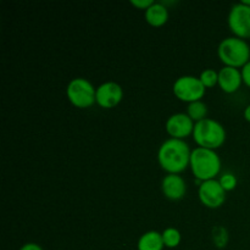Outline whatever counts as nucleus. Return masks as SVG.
<instances>
[{
	"instance_id": "f8f14e48",
	"label": "nucleus",
	"mask_w": 250,
	"mask_h": 250,
	"mask_svg": "<svg viewBox=\"0 0 250 250\" xmlns=\"http://www.w3.org/2000/svg\"><path fill=\"white\" fill-rule=\"evenodd\" d=\"M242 84H243V80H242V73L239 68L224 66L219 71V84L217 85L226 94L236 93Z\"/></svg>"
},
{
	"instance_id": "7ed1b4c3",
	"label": "nucleus",
	"mask_w": 250,
	"mask_h": 250,
	"mask_svg": "<svg viewBox=\"0 0 250 250\" xmlns=\"http://www.w3.org/2000/svg\"><path fill=\"white\" fill-rule=\"evenodd\" d=\"M217 56L225 66L239 68L250 61V45L246 39L227 37L217 46Z\"/></svg>"
},
{
	"instance_id": "ddd939ff",
	"label": "nucleus",
	"mask_w": 250,
	"mask_h": 250,
	"mask_svg": "<svg viewBox=\"0 0 250 250\" xmlns=\"http://www.w3.org/2000/svg\"><path fill=\"white\" fill-rule=\"evenodd\" d=\"M144 17L149 26L163 27L168 21V9L164 2H155L144 11Z\"/></svg>"
},
{
	"instance_id": "aec40b11",
	"label": "nucleus",
	"mask_w": 250,
	"mask_h": 250,
	"mask_svg": "<svg viewBox=\"0 0 250 250\" xmlns=\"http://www.w3.org/2000/svg\"><path fill=\"white\" fill-rule=\"evenodd\" d=\"M132 6H134L136 9H139V10H148L149 7L151 6V5L154 4L153 0H132L131 1Z\"/></svg>"
},
{
	"instance_id": "4be33fe9",
	"label": "nucleus",
	"mask_w": 250,
	"mask_h": 250,
	"mask_svg": "<svg viewBox=\"0 0 250 250\" xmlns=\"http://www.w3.org/2000/svg\"><path fill=\"white\" fill-rule=\"evenodd\" d=\"M20 250H43V248H42L39 244L33 243V242H29V243L23 244V246L20 248Z\"/></svg>"
},
{
	"instance_id": "9d476101",
	"label": "nucleus",
	"mask_w": 250,
	"mask_h": 250,
	"mask_svg": "<svg viewBox=\"0 0 250 250\" xmlns=\"http://www.w3.org/2000/svg\"><path fill=\"white\" fill-rule=\"evenodd\" d=\"M124 99V89L116 82H104L97 88L95 103L102 109H114Z\"/></svg>"
},
{
	"instance_id": "6e6552de",
	"label": "nucleus",
	"mask_w": 250,
	"mask_h": 250,
	"mask_svg": "<svg viewBox=\"0 0 250 250\" xmlns=\"http://www.w3.org/2000/svg\"><path fill=\"white\" fill-rule=\"evenodd\" d=\"M200 203L209 209H219L226 202V192L220 185L219 180L202 182L198 189Z\"/></svg>"
},
{
	"instance_id": "b1692460",
	"label": "nucleus",
	"mask_w": 250,
	"mask_h": 250,
	"mask_svg": "<svg viewBox=\"0 0 250 250\" xmlns=\"http://www.w3.org/2000/svg\"><path fill=\"white\" fill-rule=\"evenodd\" d=\"M241 2H243V4L248 5V6H250V0H242Z\"/></svg>"
},
{
	"instance_id": "dca6fc26",
	"label": "nucleus",
	"mask_w": 250,
	"mask_h": 250,
	"mask_svg": "<svg viewBox=\"0 0 250 250\" xmlns=\"http://www.w3.org/2000/svg\"><path fill=\"white\" fill-rule=\"evenodd\" d=\"M163 241L164 244H165L166 248H177L181 244V241H182V234L175 227H168V229H165L163 232Z\"/></svg>"
},
{
	"instance_id": "0eeeda50",
	"label": "nucleus",
	"mask_w": 250,
	"mask_h": 250,
	"mask_svg": "<svg viewBox=\"0 0 250 250\" xmlns=\"http://www.w3.org/2000/svg\"><path fill=\"white\" fill-rule=\"evenodd\" d=\"M229 31L234 37L242 39L250 38V6L238 2L231 7L227 19Z\"/></svg>"
},
{
	"instance_id": "4468645a",
	"label": "nucleus",
	"mask_w": 250,
	"mask_h": 250,
	"mask_svg": "<svg viewBox=\"0 0 250 250\" xmlns=\"http://www.w3.org/2000/svg\"><path fill=\"white\" fill-rule=\"evenodd\" d=\"M165 244L163 234L158 231H148L139 237L137 242V250H163Z\"/></svg>"
},
{
	"instance_id": "5701e85b",
	"label": "nucleus",
	"mask_w": 250,
	"mask_h": 250,
	"mask_svg": "<svg viewBox=\"0 0 250 250\" xmlns=\"http://www.w3.org/2000/svg\"><path fill=\"white\" fill-rule=\"evenodd\" d=\"M243 116H244V120H246V121H248L250 124V104L247 105L246 109H244Z\"/></svg>"
},
{
	"instance_id": "412c9836",
	"label": "nucleus",
	"mask_w": 250,
	"mask_h": 250,
	"mask_svg": "<svg viewBox=\"0 0 250 250\" xmlns=\"http://www.w3.org/2000/svg\"><path fill=\"white\" fill-rule=\"evenodd\" d=\"M242 73V80H243V83L247 85V87L250 88V61L247 65H244L243 67L241 68Z\"/></svg>"
},
{
	"instance_id": "1a4fd4ad",
	"label": "nucleus",
	"mask_w": 250,
	"mask_h": 250,
	"mask_svg": "<svg viewBox=\"0 0 250 250\" xmlns=\"http://www.w3.org/2000/svg\"><path fill=\"white\" fill-rule=\"evenodd\" d=\"M195 122L187 115V112H177L166 120L165 129L170 138L185 141L187 137L193 136Z\"/></svg>"
},
{
	"instance_id": "a211bd4d",
	"label": "nucleus",
	"mask_w": 250,
	"mask_h": 250,
	"mask_svg": "<svg viewBox=\"0 0 250 250\" xmlns=\"http://www.w3.org/2000/svg\"><path fill=\"white\" fill-rule=\"evenodd\" d=\"M212 241L217 248H224L229 242V233L227 229L222 226H216L212 229Z\"/></svg>"
},
{
	"instance_id": "f03ea898",
	"label": "nucleus",
	"mask_w": 250,
	"mask_h": 250,
	"mask_svg": "<svg viewBox=\"0 0 250 250\" xmlns=\"http://www.w3.org/2000/svg\"><path fill=\"white\" fill-rule=\"evenodd\" d=\"M189 167L193 176L200 183L216 180V176L221 172V159L216 150L197 146L190 154Z\"/></svg>"
},
{
	"instance_id": "39448f33",
	"label": "nucleus",
	"mask_w": 250,
	"mask_h": 250,
	"mask_svg": "<svg viewBox=\"0 0 250 250\" xmlns=\"http://www.w3.org/2000/svg\"><path fill=\"white\" fill-rule=\"evenodd\" d=\"M66 97L75 107L88 109L97 104V88L87 78L76 77L68 82L66 87Z\"/></svg>"
},
{
	"instance_id": "423d86ee",
	"label": "nucleus",
	"mask_w": 250,
	"mask_h": 250,
	"mask_svg": "<svg viewBox=\"0 0 250 250\" xmlns=\"http://www.w3.org/2000/svg\"><path fill=\"white\" fill-rule=\"evenodd\" d=\"M172 92L178 100L190 104V103L202 100L207 92V88L203 85L199 77L186 75L181 76L175 81L172 85Z\"/></svg>"
},
{
	"instance_id": "20e7f679",
	"label": "nucleus",
	"mask_w": 250,
	"mask_h": 250,
	"mask_svg": "<svg viewBox=\"0 0 250 250\" xmlns=\"http://www.w3.org/2000/svg\"><path fill=\"white\" fill-rule=\"evenodd\" d=\"M192 137L199 148L216 150L226 142V129L219 121L207 117L195 124Z\"/></svg>"
},
{
	"instance_id": "f3484780",
	"label": "nucleus",
	"mask_w": 250,
	"mask_h": 250,
	"mask_svg": "<svg viewBox=\"0 0 250 250\" xmlns=\"http://www.w3.org/2000/svg\"><path fill=\"white\" fill-rule=\"evenodd\" d=\"M199 80L202 81L203 85L205 88H214L215 85L219 84V72L212 68H205L204 71H202L199 76Z\"/></svg>"
},
{
	"instance_id": "2eb2a0df",
	"label": "nucleus",
	"mask_w": 250,
	"mask_h": 250,
	"mask_svg": "<svg viewBox=\"0 0 250 250\" xmlns=\"http://www.w3.org/2000/svg\"><path fill=\"white\" fill-rule=\"evenodd\" d=\"M187 115L197 124V122L203 121L207 119L208 115V106L203 100L199 102H194L188 104L187 106Z\"/></svg>"
},
{
	"instance_id": "9b49d317",
	"label": "nucleus",
	"mask_w": 250,
	"mask_h": 250,
	"mask_svg": "<svg viewBox=\"0 0 250 250\" xmlns=\"http://www.w3.org/2000/svg\"><path fill=\"white\" fill-rule=\"evenodd\" d=\"M161 190L167 199L177 202V200L185 198L186 192H187V185L182 176L167 173L161 181Z\"/></svg>"
},
{
	"instance_id": "6ab92c4d",
	"label": "nucleus",
	"mask_w": 250,
	"mask_h": 250,
	"mask_svg": "<svg viewBox=\"0 0 250 250\" xmlns=\"http://www.w3.org/2000/svg\"><path fill=\"white\" fill-rule=\"evenodd\" d=\"M219 182H220V185H221V187L225 189V192L227 193V192H232L233 189H236L238 181H237V177L233 175V173L225 172V173H222L221 177L219 178Z\"/></svg>"
},
{
	"instance_id": "f257e3e1",
	"label": "nucleus",
	"mask_w": 250,
	"mask_h": 250,
	"mask_svg": "<svg viewBox=\"0 0 250 250\" xmlns=\"http://www.w3.org/2000/svg\"><path fill=\"white\" fill-rule=\"evenodd\" d=\"M189 146L181 139L168 138L164 142L158 150V163L165 172L180 175L189 167Z\"/></svg>"
}]
</instances>
